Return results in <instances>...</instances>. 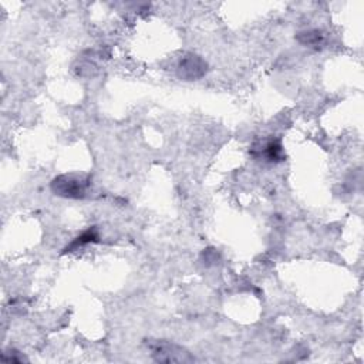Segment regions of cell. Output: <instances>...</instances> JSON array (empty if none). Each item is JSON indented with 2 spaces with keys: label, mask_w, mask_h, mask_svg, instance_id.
Returning <instances> with one entry per match:
<instances>
[{
  "label": "cell",
  "mask_w": 364,
  "mask_h": 364,
  "mask_svg": "<svg viewBox=\"0 0 364 364\" xmlns=\"http://www.w3.org/2000/svg\"><path fill=\"white\" fill-rule=\"evenodd\" d=\"M93 186L91 174L66 173L53 178L50 189L55 195L64 200H84Z\"/></svg>",
  "instance_id": "obj_1"
},
{
  "label": "cell",
  "mask_w": 364,
  "mask_h": 364,
  "mask_svg": "<svg viewBox=\"0 0 364 364\" xmlns=\"http://www.w3.org/2000/svg\"><path fill=\"white\" fill-rule=\"evenodd\" d=\"M149 352L154 361L157 363H193L195 357H193L185 347L168 342V341H160V338H150L147 341Z\"/></svg>",
  "instance_id": "obj_2"
},
{
  "label": "cell",
  "mask_w": 364,
  "mask_h": 364,
  "mask_svg": "<svg viewBox=\"0 0 364 364\" xmlns=\"http://www.w3.org/2000/svg\"><path fill=\"white\" fill-rule=\"evenodd\" d=\"M249 153L255 160L268 164H278L286 160L283 142L279 137H263L256 140Z\"/></svg>",
  "instance_id": "obj_3"
},
{
  "label": "cell",
  "mask_w": 364,
  "mask_h": 364,
  "mask_svg": "<svg viewBox=\"0 0 364 364\" xmlns=\"http://www.w3.org/2000/svg\"><path fill=\"white\" fill-rule=\"evenodd\" d=\"M208 63L195 53H185L177 64V76L184 82H197L207 76Z\"/></svg>",
  "instance_id": "obj_4"
},
{
  "label": "cell",
  "mask_w": 364,
  "mask_h": 364,
  "mask_svg": "<svg viewBox=\"0 0 364 364\" xmlns=\"http://www.w3.org/2000/svg\"><path fill=\"white\" fill-rule=\"evenodd\" d=\"M100 240V233L99 229L95 227H91L88 229H86L84 232H82L77 238L73 239L70 244L64 248V253H71V252H76L80 251L88 245L97 244V242Z\"/></svg>",
  "instance_id": "obj_5"
},
{
  "label": "cell",
  "mask_w": 364,
  "mask_h": 364,
  "mask_svg": "<svg viewBox=\"0 0 364 364\" xmlns=\"http://www.w3.org/2000/svg\"><path fill=\"white\" fill-rule=\"evenodd\" d=\"M296 40L305 47H310V48H314V50H319V48H322L326 43V36L319 29H310V30L298 33Z\"/></svg>",
  "instance_id": "obj_6"
},
{
  "label": "cell",
  "mask_w": 364,
  "mask_h": 364,
  "mask_svg": "<svg viewBox=\"0 0 364 364\" xmlns=\"http://www.w3.org/2000/svg\"><path fill=\"white\" fill-rule=\"evenodd\" d=\"M2 360L3 361H8V363H21V361H26V358H24L19 352L16 350H9V352H5L3 356H2Z\"/></svg>",
  "instance_id": "obj_7"
},
{
  "label": "cell",
  "mask_w": 364,
  "mask_h": 364,
  "mask_svg": "<svg viewBox=\"0 0 364 364\" xmlns=\"http://www.w3.org/2000/svg\"><path fill=\"white\" fill-rule=\"evenodd\" d=\"M204 259H205L207 263H208V262H216V259H218V253H216V251H215V249H207V251L204 252Z\"/></svg>",
  "instance_id": "obj_8"
}]
</instances>
